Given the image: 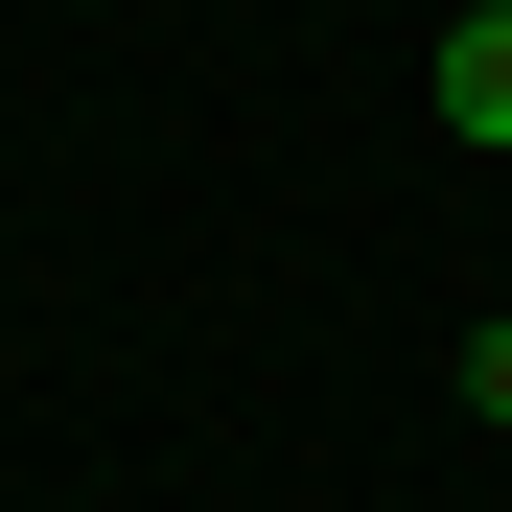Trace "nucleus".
I'll return each mask as SVG.
<instances>
[{"mask_svg":"<svg viewBox=\"0 0 512 512\" xmlns=\"http://www.w3.org/2000/svg\"><path fill=\"white\" fill-rule=\"evenodd\" d=\"M419 94H443V140H512V0H466V24H443V70H419Z\"/></svg>","mask_w":512,"mask_h":512,"instance_id":"f257e3e1","label":"nucleus"},{"mask_svg":"<svg viewBox=\"0 0 512 512\" xmlns=\"http://www.w3.org/2000/svg\"><path fill=\"white\" fill-rule=\"evenodd\" d=\"M443 396H466V419H512V326H466V350H443Z\"/></svg>","mask_w":512,"mask_h":512,"instance_id":"f03ea898","label":"nucleus"}]
</instances>
